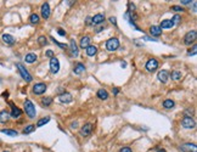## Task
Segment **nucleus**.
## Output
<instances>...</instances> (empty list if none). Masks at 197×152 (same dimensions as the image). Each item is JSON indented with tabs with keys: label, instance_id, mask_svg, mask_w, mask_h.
I'll return each instance as SVG.
<instances>
[{
	"label": "nucleus",
	"instance_id": "49530a36",
	"mask_svg": "<svg viewBox=\"0 0 197 152\" xmlns=\"http://www.w3.org/2000/svg\"><path fill=\"white\" fill-rule=\"evenodd\" d=\"M87 24H88V26L93 24V23H91V18H90V17H88V18H87Z\"/></svg>",
	"mask_w": 197,
	"mask_h": 152
},
{
	"label": "nucleus",
	"instance_id": "c03bdc74",
	"mask_svg": "<svg viewBox=\"0 0 197 152\" xmlns=\"http://www.w3.org/2000/svg\"><path fill=\"white\" fill-rule=\"evenodd\" d=\"M128 6H129V9H130V10H134V9H135L134 4H131V3H129V4H128Z\"/></svg>",
	"mask_w": 197,
	"mask_h": 152
},
{
	"label": "nucleus",
	"instance_id": "4468645a",
	"mask_svg": "<svg viewBox=\"0 0 197 152\" xmlns=\"http://www.w3.org/2000/svg\"><path fill=\"white\" fill-rule=\"evenodd\" d=\"M58 100H60L61 104H69L72 101V95L69 93H63L58 96Z\"/></svg>",
	"mask_w": 197,
	"mask_h": 152
},
{
	"label": "nucleus",
	"instance_id": "0eeeda50",
	"mask_svg": "<svg viewBox=\"0 0 197 152\" xmlns=\"http://www.w3.org/2000/svg\"><path fill=\"white\" fill-rule=\"evenodd\" d=\"M158 68V61L156 58H150L147 62H146V69L149 72H153Z\"/></svg>",
	"mask_w": 197,
	"mask_h": 152
},
{
	"label": "nucleus",
	"instance_id": "de8ad7c7",
	"mask_svg": "<svg viewBox=\"0 0 197 152\" xmlns=\"http://www.w3.org/2000/svg\"><path fill=\"white\" fill-rule=\"evenodd\" d=\"M144 39H145V40H151V38H147V37H145ZM152 42H157V40H156V39H152Z\"/></svg>",
	"mask_w": 197,
	"mask_h": 152
},
{
	"label": "nucleus",
	"instance_id": "f704fd0d",
	"mask_svg": "<svg viewBox=\"0 0 197 152\" xmlns=\"http://www.w3.org/2000/svg\"><path fill=\"white\" fill-rule=\"evenodd\" d=\"M184 114H185V117H192V114H194V109H189L187 111L184 112Z\"/></svg>",
	"mask_w": 197,
	"mask_h": 152
},
{
	"label": "nucleus",
	"instance_id": "aec40b11",
	"mask_svg": "<svg viewBox=\"0 0 197 152\" xmlns=\"http://www.w3.org/2000/svg\"><path fill=\"white\" fill-rule=\"evenodd\" d=\"M172 27H174V23L172 22V20H164L161 22V26H159L161 29H169Z\"/></svg>",
	"mask_w": 197,
	"mask_h": 152
},
{
	"label": "nucleus",
	"instance_id": "39448f33",
	"mask_svg": "<svg viewBox=\"0 0 197 152\" xmlns=\"http://www.w3.org/2000/svg\"><path fill=\"white\" fill-rule=\"evenodd\" d=\"M181 125L185 129H194L196 127V122L192 117H184L183 120H181Z\"/></svg>",
	"mask_w": 197,
	"mask_h": 152
},
{
	"label": "nucleus",
	"instance_id": "f257e3e1",
	"mask_svg": "<svg viewBox=\"0 0 197 152\" xmlns=\"http://www.w3.org/2000/svg\"><path fill=\"white\" fill-rule=\"evenodd\" d=\"M24 111H26V113H27V116H28L29 118H34L35 114H37L35 107H34V105L32 104L31 100H26V101H24Z\"/></svg>",
	"mask_w": 197,
	"mask_h": 152
},
{
	"label": "nucleus",
	"instance_id": "7ed1b4c3",
	"mask_svg": "<svg viewBox=\"0 0 197 152\" xmlns=\"http://www.w3.org/2000/svg\"><path fill=\"white\" fill-rule=\"evenodd\" d=\"M119 48V40L117 38H111L106 42V49L109 51H116Z\"/></svg>",
	"mask_w": 197,
	"mask_h": 152
},
{
	"label": "nucleus",
	"instance_id": "5701e85b",
	"mask_svg": "<svg viewBox=\"0 0 197 152\" xmlns=\"http://www.w3.org/2000/svg\"><path fill=\"white\" fill-rule=\"evenodd\" d=\"M98 98L100 100H107L109 99V93L105 89H100L98 91Z\"/></svg>",
	"mask_w": 197,
	"mask_h": 152
},
{
	"label": "nucleus",
	"instance_id": "9b49d317",
	"mask_svg": "<svg viewBox=\"0 0 197 152\" xmlns=\"http://www.w3.org/2000/svg\"><path fill=\"white\" fill-rule=\"evenodd\" d=\"M58 69H60V62H58V60L56 57H53L50 60V71L53 73H57Z\"/></svg>",
	"mask_w": 197,
	"mask_h": 152
},
{
	"label": "nucleus",
	"instance_id": "4c0bfd02",
	"mask_svg": "<svg viewBox=\"0 0 197 152\" xmlns=\"http://www.w3.org/2000/svg\"><path fill=\"white\" fill-rule=\"evenodd\" d=\"M46 56L53 58V57H54V51H53V50H48V51H46Z\"/></svg>",
	"mask_w": 197,
	"mask_h": 152
},
{
	"label": "nucleus",
	"instance_id": "2f4dec72",
	"mask_svg": "<svg viewBox=\"0 0 197 152\" xmlns=\"http://www.w3.org/2000/svg\"><path fill=\"white\" fill-rule=\"evenodd\" d=\"M38 43H39L40 46H45V45H48V39H46V37H44V35L39 37V38H38Z\"/></svg>",
	"mask_w": 197,
	"mask_h": 152
},
{
	"label": "nucleus",
	"instance_id": "423d86ee",
	"mask_svg": "<svg viewBox=\"0 0 197 152\" xmlns=\"http://www.w3.org/2000/svg\"><path fill=\"white\" fill-rule=\"evenodd\" d=\"M46 90V85L44 83H37L35 85H33V94L35 95H42Z\"/></svg>",
	"mask_w": 197,
	"mask_h": 152
},
{
	"label": "nucleus",
	"instance_id": "37998d69",
	"mask_svg": "<svg viewBox=\"0 0 197 152\" xmlns=\"http://www.w3.org/2000/svg\"><path fill=\"white\" fill-rule=\"evenodd\" d=\"M77 127H78V123H77V122H73V123L71 124V128H77Z\"/></svg>",
	"mask_w": 197,
	"mask_h": 152
},
{
	"label": "nucleus",
	"instance_id": "473e14b6",
	"mask_svg": "<svg viewBox=\"0 0 197 152\" xmlns=\"http://www.w3.org/2000/svg\"><path fill=\"white\" fill-rule=\"evenodd\" d=\"M34 130H35V127L31 124V125H27V127L24 128V130H23V134H31V133H32V131H34Z\"/></svg>",
	"mask_w": 197,
	"mask_h": 152
},
{
	"label": "nucleus",
	"instance_id": "20e7f679",
	"mask_svg": "<svg viewBox=\"0 0 197 152\" xmlns=\"http://www.w3.org/2000/svg\"><path fill=\"white\" fill-rule=\"evenodd\" d=\"M196 38H197L196 31H190V32L186 33L185 37H184V44L185 45H191L192 43H195Z\"/></svg>",
	"mask_w": 197,
	"mask_h": 152
},
{
	"label": "nucleus",
	"instance_id": "f3484780",
	"mask_svg": "<svg viewBox=\"0 0 197 152\" xmlns=\"http://www.w3.org/2000/svg\"><path fill=\"white\" fill-rule=\"evenodd\" d=\"M90 42H91V39H90L89 37H83V38L80 39V42H79V46H80L82 49H87L88 46L91 45Z\"/></svg>",
	"mask_w": 197,
	"mask_h": 152
},
{
	"label": "nucleus",
	"instance_id": "393cba45",
	"mask_svg": "<svg viewBox=\"0 0 197 152\" xmlns=\"http://www.w3.org/2000/svg\"><path fill=\"white\" fill-rule=\"evenodd\" d=\"M84 71H85V66L83 65V63H77L74 69H73V72H74L76 74H80V73L84 72Z\"/></svg>",
	"mask_w": 197,
	"mask_h": 152
},
{
	"label": "nucleus",
	"instance_id": "e433bc0d",
	"mask_svg": "<svg viewBox=\"0 0 197 152\" xmlns=\"http://www.w3.org/2000/svg\"><path fill=\"white\" fill-rule=\"evenodd\" d=\"M172 10H174V11H180V12H183V11H184V9H183L181 6H172Z\"/></svg>",
	"mask_w": 197,
	"mask_h": 152
},
{
	"label": "nucleus",
	"instance_id": "9d476101",
	"mask_svg": "<svg viewBox=\"0 0 197 152\" xmlns=\"http://www.w3.org/2000/svg\"><path fill=\"white\" fill-rule=\"evenodd\" d=\"M169 72L168 71H165V69H162V71H159L158 72V74H157V78H158V80L161 82V83H167L168 82V79H169Z\"/></svg>",
	"mask_w": 197,
	"mask_h": 152
},
{
	"label": "nucleus",
	"instance_id": "6ab92c4d",
	"mask_svg": "<svg viewBox=\"0 0 197 152\" xmlns=\"http://www.w3.org/2000/svg\"><path fill=\"white\" fill-rule=\"evenodd\" d=\"M3 42L5 44H8V45H13L15 44V38L10 35V34H3Z\"/></svg>",
	"mask_w": 197,
	"mask_h": 152
},
{
	"label": "nucleus",
	"instance_id": "58836bf2",
	"mask_svg": "<svg viewBox=\"0 0 197 152\" xmlns=\"http://www.w3.org/2000/svg\"><path fill=\"white\" fill-rule=\"evenodd\" d=\"M119 152H133V151H131L130 147H123V149H120Z\"/></svg>",
	"mask_w": 197,
	"mask_h": 152
},
{
	"label": "nucleus",
	"instance_id": "79ce46f5",
	"mask_svg": "<svg viewBox=\"0 0 197 152\" xmlns=\"http://www.w3.org/2000/svg\"><path fill=\"white\" fill-rule=\"evenodd\" d=\"M180 3H181V4H183V5H189V4H190V3H191V0H181V1H180Z\"/></svg>",
	"mask_w": 197,
	"mask_h": 152
},
{
	"label": "nucleus",
	"instance_id": "cd10ccee",
	"mask_svg": "<svg viewBox=\"0 0 197 152\" xmlns=\"http://www.w3.org/2000/svg\"><path fill=\"white\" fill-rule=\"evenodd\" d=\"M172 79H173V80H180V79H181V72H179V71H173V72H172Z\"/></svg>",
	"mask_w": 197,
	"mask_h": 152
},
{
	"label": "nucleus",
	"instance_id": "8fccbe9b",
	"mask_svg": "<svg viewBox=\"0 0 197 152\" xmlns=\"http://www.w3.org/2000/svg\"><path fill=\"white\" fill-rule=\"evenodd\" d=\"M4 152H10V151H4Z\"/></svg>",
	"mask_w": 197,
	"mask_h": 152
},
{
	"label": "nucleus",
	"instance_id": "a878e982",
	"mask_svg": "<svg viewBox=\"0 0 197 152\" xmlns=\"http://www.w3.org/2000/svg\"><path fill=\"white\" fill-rule=\"evenodd\" d=\"M174 101L173 100H170V99H167V100H164L163 101V107L164 109H172V107H174Z\"/></svg>",
	"mask_w": 197,
	"mask_h": 152
},
{
	"label": "nucleus",
	"instance_id": "09e8293b",
	"mask_svg": "<svg viewBox=\"0 0 197 152\" xmlns=\"http://www.w3.org/2000/svg\"><path fill=\"white\" fill-rule=\"evenodd\" d=\"M157 152H165L164 149H157Z\"/></svg>",
	"mask_w": 197,
	"mask_h": 152
},
{
	"label": "nucleus",
	"instance_id": "72a5a7b5",
	"mask_svg": "<svg viewBox=\"0 0 197 152\" xmlns=\"http://www.w3.org/2000/svg\"><path fill=\"white\" fill-rule=\"evenodd\" d=\"M180 21H181V18H180V16H179V15H175L174 17H173V20H172V22L174 23V26L175 24H179Z\"/></svg>",
	"mask_w": 197,
	"mask_h": 152
},
{
	"label": "nucleus",
	"instance_id": "412c9836",
	"mask_svg": "<svg viewBox=\"0 0 197 152\" xmlns=\"http://www.w3.org/2000/svg\"><path fill=\"white\" fill-rule=\"evenodd\" d=\"M10 119V114H9V112H6V111H1L0 112V123H6V122H9Z\"/></svg>",
	"mask_w": 197,
	"mask_h": 152
},
{
	"label": "nucleus",
	"instance_id": "ea45409f",
	"mask_svg": "<svg viewBox=\"0 0 197 152\" xmlns=\"http://www.w3.org/2000/svg\"><path fill=\"white\" fill-rule=\"evenodd\" d=\"M57 32H58V34H60V35H62V37H65V35H66V32L63 31V29H62V28H58V29H57Z\"/></svg>",
	"mask_w": 197,
	"mask_h": 152
},
{
	"label": "nucleus",
	"instance_id": "ddd939ff",
	"mask_svg": "<svg viewBox=\"0 0 197 152\" xmlns=\"http://www.w3.org/2000/svg\"><path fill=\"white\" fill-rule=\"evenodd\" d=\"M104 22H105V15L104 13H98L91 18L93 24H102Z\"/></svg>",
	"mask_w": 197,
	"mask_h": 152
},
{
	"label": "nucleus",
	"instance_id": "6e6552de",
	"mask_svg": "<svg viewBox=\"0 0 197 152\" xmlns=\"http://www.w3.org/2000/svg\"><path fill=\"white\" fill-rule=\"evenodd\" d=\"M93 124L91 123H87V124H84L83 127H82V129H80V135L82 136H89L90 134H91V131H93Z\"/></svg>",
	"mask_w": 197,
	"mask_h": 152
},
{
	"label": "nucleus",
	"instance_id": "4be33fe9",
	"mask_svg": "<svg viewBox=\"0 0 197 152\" xmlns=\"http://www.w3.org/2000/svg\"><path fill=\"white\" fill-rule=\"evenodd\" d=\"M24 61L27 62V63H33L34 61H37V55L31 53V54H27L26 55V57H24Z\"/></svg>",
	"mask_w": 197,
	"mask_h": 152
},
{
	"label": "nucleus",
	"instance_id": "b1692460",
	"mask_svg": "<svg viewBox=\"0 0 197 152\" xmlns=\"http://www.w3.org/2000/svg\"><path fill=\"white\" fill-rule=\"evenodd\" d=\"M85 50H87L88 56H94V55H96V53H98V48H96V46H94V45L88 46Z\"/></svg>",
	"mask_w": 197,
	"mask_h": 152
},
{
	"label": "nucleus",
	"instance_id": "a18cd8bd",
	"mask_svg": "<svg viewBox=\"0 0 197 152\" xmlns=\"http://www.w3.org/2000/svg\"><path fill=\"white\" fill-rule=\"evenodd\" d=\"M113 93H114V95H117V94L119 93V89H118V88H114V89H113Z\"/></svg>",
	"mask_w": 197,
	"mask_h": 152
},
{
	"label": "nucleus",
	"instance_id": "c9c22d12",
	"mask_svg": "<svg viewBox=\"0 0 197 152\" xmlns=\"http://www.w3.org/2000/svg\"><path fill=\"white\" fill-rule=\"evenodd\" d=\"M51 40L54 42V44H56V45H58L60 48H62V49H67V45H65V44H61V43H58L57 40H55L54 38H51Z\"/></svg>",
	"mask_w": 197,
	"mask_h": 152
},
{
	"label": "nucleus",
	"instance_id": "a19ab883",
	"mask_svg": "<svg viewBox=\"0 0 197 152\" xmlns=\"http://www.w3.org/2000/svg\"><path fill=\"white\" fill-rule=\"evenodd\" d=\"M109 22L112 23V24H117V20H116V17H109Z\"/></svg>",
	"mask_w": 197,
	"mask_h": 152
},
{
	"label": "nucleus",
	"instance_id": "a211bd4d",
	"mask_svg": "<svg viewBox=\"0 0 197 152\" xmlns=\"http://www.w3.org/2000/svg\"><path fill=\"white\" fill-rule=\"evenodd\" d=\"M150 34L152 35V37H159L161 34H162V29L159 28V26H152L151 28H150Z\"/></svg>",
	"mask_w": 197,
	"mask_h": 152
},
{
	"label": "nucleus",
	"instance_id": "1a4fd4ad",
	"mask_svg": "<svg viewBox=\"0 0 197 152\" xmlns=\"http://www.w3.org/2000/svg\"><path fill=\"white\" fill-rule=\"evenodd\" d=\"M180 150L183 152H197V146L195 144H191V142H189V144H183V145L180 146Z\"/></svg>",
	"mask_w": 197,
	"mask_h": 152
},
{
	"label": "nucleus",
	"instance_id": "f8f14e48",
	"mask_svg": "<svg viewBox=\"0 0 197 152\" xmlns=\"http://www.w3.org/2000/svg\"><path fill=\"white\" fill-rule=\"evenodd\" d=\"M42 16L45 20H48L50 17V5L48 3H44L42 5Z\"/></svg>",
	"mask_w": 197,
	"mask_h": 152
},
{
	"label": "nucleus",
	"instance_id": "f03ea898",
	"mask_svg": "<svg viewBox=\"0 0 197 152\" xmlns=\"http://www.w3.org/2000/svg\"><path fill=\"white\" fill-rule=\"evenodd\" d=\"M16 67H17V69H18V72H20V74H21V77L26 80V82H32V76L29 74V72L26 69V67L22 65V63H17L16 65Z\"/></svg>",
	"mask_w": 197,
	"mask_h": 152
},
{
	"label": "nucleus",
	"instance_id": "7c9ffc66",
	"mask_svg": "<svg viewBox=\"0 0 197 152\" xmlns=\"http://www.w3.org/2000/svg\"><path fill=\"white\" fill-rule=\"evenodd\" d=\"M49 120H50V117H45V118L39 119V120H38V123H37V127H43L44 124L49 123Z\"/></svg>",
	"mask_w": 197,
	"mask_h": 152
},
{
	"label": "nucleus",
	"instance_id": "c85d7f7f",
	"mask_svg": "<svg viewBox=\"0 0 197 152\" xmlns=\"http://www.w3.org/2000/svg\"><path fill=\"white\" fill-rule=\"evenodd\" d=\"M53 104V99L51 98H44L42 99V105L45 106V107H48V106H50Z\"/></svg>",
	"mask_w": 197,
	"mask_h": 152
},
{
	"label": "nucleus",
	"instance_id": "dca6fc26",
	"mask_svg": "<svg viewBox=\"0 0 197 152\" xmlns=\"http://www.w3.org/2000/svg\"><path fill=\"white\" fill-rule=\"evenodd\" d=\"M69 50H71V54L73 55L74 57L78 56V46H77L76 42H74V39H72V40H69Z\"/></svg>",
	"mask_w": 197,
	"mask_h": 152
},
{
	"label": "nucleus",
	"instance_id": "bb28decb",
	"mask_svg": "<svg viewBox=\"0 0 197 152\" xmlns=\"http://www.w3.org/2000/svg\"><path fill=\"white\" fill-rule=\"evenodd\" d=\"M1 133L3 134H6V135H10V136H16L18 133L16 130H12V129H1Z\"/></svg>",
	"mask_w": 197,
	"mask_h": 152
},
{
	"label": "nucleus",
	"instance_id": "c756f323",
	"mask_svg": "<svg viewBox=\"0 0 197 152\" xmlns=\"http://www.w3.org/2000/svg\"><path fill=\"white\" fill-rule=\"evenodd\" d=\"M29 21L33 24H38L39 23V16L37 13H33V15H31V17H29Z\"/></svg>",
	"mask_w": 197,
	"mask_h": 152
},
{
	"label": "nucleus",
	"instance_id": "2eb2a0df",
	"mask_svg": "<svg viewBox=\"0 0 197 152\" xmlns=\"http://www.w3.org/2000/svg\"><path fill=\"white\" fill-rule=\"evenodd\" d=\"M10 105H11V117L12 118H18L22 114V109L16 107L13 104H10Z\"/></svg>",
	"mask_w": 197,
	"mask_h": 152
}]
</instances>
